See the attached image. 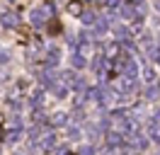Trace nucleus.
I'll list each match as a JSON object with an SVG mask.
<instances>
[{
  "instance_id": "1",
  "label": "nucleus",
  "mask_w": 160,
  "mask_h": 155,
  "mask_svg": "<svg viewBox=\"0 0 160 155\" xmlns=\"http://www.w3.org/2000/svg\"><path fill=\"white\" fill-rule=\"evenodd\" d=\"M56 143V133H51L46 126H37L34 128V133H32V145L37 148V150H49L51 145Z\"/></svg>"
},
{
  "instance_id": "26",
  "label": "nucleus",
  "mask_w": 160,
  "mask_h": 155,
  "mask_svg": "<svg viewBox=\"0 0 160 155\" xmlns=\"http://www.w3.org/2000/svg\"><path fill=\"white\" fill-rule=\"evenodd\" d=\"M8 78H10V75H8V73H5V70H2V73H0V82H5V80H8Z\"/></svg>"
},
{
  "instance_id": "6",
  "label": "nucleus",
  "mask_w": 160,
  "mask_h": 155,
  "mask_svg": "<svg viewBox=\"0 0 160 155\" xmlns=\"http://www.w3.org/2000/svg\"><path fill=\"white\" fill-rule=\"evenodd\" d=\"M119 53H121V44H119V41H109V44L104 46V56L109 58V61H114Z\"/></svg>"
},
{
  "instance_id": "33",
  "label": "nucleus",
  "mask_w": 160,
  "mask_h": 155,
  "mask_svg": "<svg viewBox=\"0 0 160 155\" xmlns=\"http://www.w3.org/2000/svg\"><path fill=\"white\" fill-rule=\"evenodd\" d=\"M49 2H51V0H49Z\"/></svg>"
},
{
  "instance_id": "7",
  "label": "nucleus",
  "mask_w": 160,
  "mask_h": 155,
  "mask_svg": "<svg viewBox=\"0 0 160 155\" xmlns=\"http://www.w3.org/2000/svg\"><path fill=\"white\" fill-rule=\"evenodd\" d=\"M114 34H117V41H119V44H131V39H133V34H131L126 27H114Z\"/></svg>"
},
{
  "instance_id": "21",
  "label": "nucleus",
  "mask_w": 160,
  "mask_h": 155,
  "mask_svg": "<svg viewBox=\"0 0 160 155\" xmlns=\"http://www.w3.org/2000/svg\"><path fill=\"white\" fill-rule=\"evenodd\" d=\"M49 32H51V34H58V32H61L58 22H51V24H49Z\"/></svg>"
},
{
  "instance_id": "32",
  "label": "nucleus",
  "mask_w": 160,
  "mask_h": 155,
  "mask_svg": "<svg viewBox=\"0 0 160 155\" xmlns=\"http://www.w3.org/2000/svg\"><path fill=\"white\" fill-rule=\"evenodd\" d=\"M129 2H131V0H129Z\"/></svg>"
},
{
  "instance_id": "20",
  "label": "nucleus",
  "mask_w": 160,
  "mask_h": 155,
  "mask_svg": "<svg viewBox=\"0 0 160 155\" xmlns=\"http://www.w3.org/2000/svg\"><path fill=\"white\" fill-rule=\"evenodd\" d=\"M20 41H22V44L29 41V32H27V29H20Z\"/></svg>"
},
{
  "instance_id": "29",
  "label": "nucleus",
  "mask_w": 160,
  "mask_h": 155,
  "mask_svg": "<svg viewBox=\"0 0 160 155\" xmlns=\"http://www.w3.org/2000/svg\"><path fill=\"white\" fill-rule=\"evenodd\" d=\"M8 2H15V0H8Z\"/></svg>"
},
{
  "instance_id": "24",
  "label": "nucleus",
  "mask_w": 160,
  "mask_h": 155,
  "mask_svg": "<svg viewBox=\"0 0 160 155\" xmlns=\"http://www.w3.org/2000/svg\"><path fill=\"white\" fill-rule=\"evenodd\" d=\"M78 153H85V155L92 153V145H80V148H78Z\"/></svg>"
},
{
  "instance_id": "14",
  "label": "nucleus",
  "mask_w": 160,
  "mask_h": 155,
  "mask_svg": "<svg viewBox=\"0 0 160 155\" xmlns=\"http://www.w3.org/2000/svg\"><path fill=\"white\" fill-rule=\"evenodd\" d=\"M20 128H12V131H8V136H5V138H8V141H12V143H15V141H20Z\"/></svg>"
},
{
  "instance_id": "25",
  "label": "nucleus",
  "mask_w": 160,
  "mask_h": 155,
  "mask_svg": "<svg viewBox=\"0 0 160 155\" xmlns=\"http://www.w3.org/2000/svg\"><path fill=\"white\" fill-rule=\"evenodd\" d=\"M68 136H70V138H78V136H80V128H70Z\"/></svg>"
},
{
  "instance_id": "11",
  "label": "nucleus",
  "mask_w": 160,
  "mask_h": 155,
  "mask_svg": "<svg viewBox=\"0 0 160 155\" xmlns=\"http://www.w3.org/2000/svg\"><path fill=\"white\" fill-rule=\"evenodd\" d=\"M68 12L78 17L80 12H82V2H80V0H70V2H68Z\"/></svg>"
},
{
  "instance_id": "31",
  "label": "nucleus",
  "mask_w": 160,
  "mask_h": 155,
  "mask_svg": "<svg viewBox=\"0 0 160 155\" xmlns=\"http://www.w3.org/2000/svg\"><path fill=\"white\" fill-rule=\"evenodd\" d=\"M0 119H2V116H0Z\"/></svg>"
},
{
  "instance_id": "4",
  "label": "nucleus",
  "mask_w": 160,
  "mask_h": 155,
  "mask_svg": "<svg viewBox=\"0 0 160 155\" xmlns=\"http://www.w3.org/2000/svg\"><path fill=\"white\" fill-rule=\"evenodd\" d=\"M0 24L8 29H15L20 27V17H17V12H12V10H5L2 15H0Z\"/></svg>"
},
{
  "instance_id": "18",
  "label": "nucleus",
  "mask_w": 160,
  "mask_h": 155,
  "mask_svg": "<svg viewBox=\"0 0 160 155\" xmlns=\"http://www.w3.org/2000/svg\"><path fill=\"white\" fill-rule=\"evenodd\" d=\"M56 61H58V51H49V58H46V63H49V66H56Z\"/></svg>"
},
{
  "instance_id": "8",
  "label": "nucleus",
  "mask_w": 160,
  "mask_h": 155,
  "mask_svg": "<svg viewBox=\"0 0 160 155\" xmlns=\"http://www.w3.org/2000/svg\"><path fill=\"white\" fill-rule=\"evenodd\" d=\"M68 121V114L66 112H53V114L49 116V126H63Z\"/></svg>"
},
{
  "instance_id": "3",
  "label": "nucleus",
  "mask_w": 160,
  "mask_h": 155,
  "mask_svg": "<svg viewBox=\"0 0 160 155\" xmlns=\"http://www.w3.org/2000/svg\"><path fill=\"white\" fill-rule=\"evenodd\" d=\"M49 15H51V8H37V10H32V24H34V27L46 24V22H49Z\"/></svg>"
},
{
  "instance_id": "5",
  "label": "nucleus",
  "mask_w": 160,
  "mask_h": 155,
  "mask_svg": "<svg viewBox=\"0 0 160 155\" xmlns=\"http://www.w3.org/2000/svg\"><path fill=\"white\" fill-rule=\"evenodd\" d=\"M124 143H126V138H124L121 131H114V128H112L109 133H107V145H109V148L117 150V148H124Z\"/></svg>"
},
{
  "instance_id": "12",
  "label": "nucleus",
  "mask_w": 160,
  "mask_h": 155,
  "mask_svg": "<svg viewBox=\"0 0 160 155\" xmlns=\"http://www.w3.org/2000/svg\"><path fill=\"white\" fill-rule=\"evenodd\" d=\"M92 24H95V34H97V37H102V34L107 32V19H100V22H92Z\"/></svg>"
},
{
  "instance_id": "28",
  "label": "nucleus",
  "mask_w": 160,
  "mask_h": 155,
  "mask_svg": "<svg viewBox=\"0 0 160 155\" xmlns=\"http://www.w3.org/2000/svg\"><path fill=\"white\" fill-rule=\"evenodd\" d=\"M2 138H5V133H2V131H0V141H2Z\"/></svg>"
},
{
  "instance_id": "2",
  "label": "nucleus",
  "mask_w": 160,
  "mask_h": 155,
  "mask_svg": "<svg viewBox=\"0 0 160 155\" xmlns=\"http://www.w3.org/2000/svg\"><path fill=\"white\" fill-rule=\"evenodd\" d=\"M133 87H136V82H133V78H131V75L119 73V78L114 80V90H117L119 95H129V92H133Z\"/></svg>"
},
{
  "instance_id": "16",
  "label": "nucleus",
  "mask_w": 160,
  "mask_h": 155,
  "mask_svg": "<svg viewBox=\"0 0 160 155\" xmlns=\"http://www.w3.org/2000/svg\"><path fill=\"white\" fill-rule=\"evenodd\" d=\"M32 102H34V107H39L41 102H44V90H37V92H34V97H32Z\"/></svg>"
},
{
  "instance_id": "10",
  "label": "nucleus",
  "mask_w": 160,
  "mask_h": 155,
  "mask_svg": "<svg viewBox=\"0 0 160 155\" xmlns=\"http://www.w3.org/2000/svg\"><path fill=\"white\" fill-rule=\"evenodd\" d=\"M61 82H63V85H75V82H78V75H75L73 70H66V73H61Z\"/></svg>"
},
{
  "instance_id": "15",
  "label": "nucleus",
  "mask_w": 160,
  "mask_h": 155,
  "mask_svg": "<svg viewBox=\"0 0 160 155\" xmlns=\"http://www.w3.org/2000/svg\"><path fill=\"white\" fill-rule=\"evenodd\" d=\"M78 17L82 19V22H85V24H92V22H95V15H92V12H80Z\"/></svg>"
},
{
  "instance_id": "9",
  "label": "nucleus",
  "mask_w": 160,
  "mask_h": 155,
  "mask_svg": "<svg viewBox=\"0 0 160 155\" xmlns=\"http://www.w3.org/2000/svg\"><path fill=\"white\" fill-rule=\"evenodd\" d=\"M39 82H41V85H46V87H51L53 82H56V75H53V70L44 68V70H41V75H39Z\"/></svg>"
},
{
  "instance_id": "17",
  "label": "nucleus",
  "mask_w": 160,
  "mask_h": 155,
  "mask_svg": "<svg viewBox=\"0 0 160 155\" xmlns=\"http://www.w3.org/2000/svg\"><path fill=\"white\" fill-rule=\"evenodd\" d=\"M150 138H153V141H155V143H160V128L155 124L150 126Z\"/></svg>"
},
{
  "instance_id": "22",
  "label": "nucleus",
  "mask_w": 160,
  "mask_h": 155,
  "mask_svg": "<svg viewBox=\"0 0 160 155\" xmlns=\"http://www.w3.org/2000/svg\"><path fill=\"white\" fill-rule=\"evenodd\" d=\"M158 95H160V90H158V87H150V90H148V99H155Z\"/></svg>"
},
{
  "instance_id": "19",
  "label": "nucleus",
  "mask_w": 160,
  "mask_h": 155,
  "mask_svg": "<svg viewBox=\"0 0 160 155\" xmlns=\"http://www.w3.org/2000/svg\"><path fill=\"white\" fill-rule=\"evenodd\" d=\"M8 61H10V53H8V48L0 46V63H8Z\"/></svg>"
},
{
  "instance_id": "13",
  "label": "nucleus",
  "mask_w": 160,
  "mask_h": 155,
  "mask_svg": "<svg viewBox=\"0 0 160 155\" xmlns=\"http://www.w3.org/2000/svg\"><path fill=\"white\" fill-rule=\"evenodd\" d=\"M73 66H75V68H85V66H88V58L80 56V53H75V58H73Z\"/></svg>"
},
{
  "instance_id": "27",
  "label": "nucleus",
  "mask_w": 160,
  "mask_h": 155,
  "mask_svg": "<svg viewBox=\"0 0 160 155\" xmlns=\"http://www.w3.org/2000/svg\"><path fill=\"white\" fill-rule=\"evenodd\" d=\"M155 8H158V10H160V0H155Z\"/></svg>"
},
{
  "instance_id": "23",
  "label": "nucleus",
  "mask_w": 160,
  "mask_h": 155,
  "mask_svg": "<svg viewBox=\"0 0 160 155\" xmlns=\"http://www.w3.org/2000/svg\"><path fill=\"white\" fill-rule=\"evenodd\" d=\"M146 80H155V70L153 68H146Z\"/></svg>"
},
{
  "instance_id": "30",
  "label": "nucleus",
  "mask_w": 160,
  "mask_h": 155,
  "mask_svg": "<svg viewBox=\"0 0 160 155\" xmlns=\"http://www.w3.org/2000/svg\"><path fill=\"white\" fill-rule=\"evenodd\" d=\"M158 44H160V37H158Z\"/></svg>"
}]
</instances>
